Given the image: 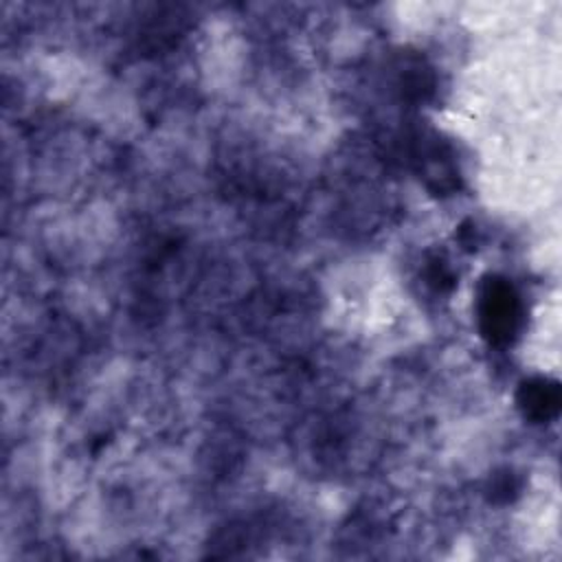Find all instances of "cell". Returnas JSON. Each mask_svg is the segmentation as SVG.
Here are the masks:
<instances>
[{
    "label": "cell",
    "mask_w": 562,
    "mask_h": 562,
    "mask_svg": "<svg viewBox=\"0 0 562 562\" xmlns=\"http://www.w3.org/2000/svg\"><path fill=\"white\" fill-rule=\"evenodd\" d=\"M520 299L505 279H487L479 294V323L483 336L494 345H507L520 327Z\"/></svg>",
    "instance_id": "6da1fadb"
},
{
    "label": "cell",
    "mask_w": 562,
    "mask_h": 562,
    "mask_svg": "<svg viewBox=\"0 0 562 562\" xmlns=\"http://www.w3.org/2000/svg\"><path fill=\"white\" fill-rule=\"evenodd\" d=\"M518 404L527 417L533 422H547L555 417L560 408V391L555 382H549L544 378L529 380L520 386Z\"/></svg>",
    "instance_id": "7a4b0ae2"
}]
</instances>
